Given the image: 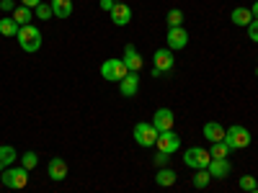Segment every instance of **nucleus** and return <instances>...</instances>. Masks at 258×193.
<instances>
[{
    "mask_svg": "<svg viewBox=\"0 0 258 193\" xmlns=\"http://www.w3.org/2000/svg\"><path fill=\"white\" fill-rule=\"evenodd\" d=\"M54 16V11H52V6H47V3H39L36 8H34V18H39V21H49Z\"/></svg>",
    "mask_w": 258,
    "mask_h": 193,
    "instance_id": "393cba45",
    "label": "nucleus"
},
{
    "mask_svg": "<svg viewBox=\"0 0 258 193\" xmlns=\"http://www.w3.org/2000/svg\"><path fill=\"white\" fill-rule=\"evenodd\" d=\"M248 193H258V188H255V190H248Z\"/></svg>",
    "mask_w": 258,
    "mask_h": 193,
    "instance_id": "f704fd0d",
    "label": "nucleus"
},
{
    "mask_svg": "<svg viewBox=\"0 0 258 193\" xmlns=\"http://www.w3.org/2000/svg\"><path fill=\"white\" fill-rule=\"evenodd\" d=\"M0 178H3L6 188L21 190V188H26V183H29V170L26 167H6L3 173H0Z\"/></svg>",
    "mask_w": 258,
    "mask_h": 193,
    "instance_id": "20e7f679",
    "label": "nucleus"
},
{
    "mask_svg": "<svg viewBox=\"0 0 258 193\" xmlns=\"http://www.w3.org/2000/svg\"><path fill=\"white\" fill-rule=\"evenodd\" d=\"M98 6H101V11H109V13H111V8H114L116 3H114V0H101Z\"/></svg>",
    "mask_w": 258,
    "mask_h": 193,
    "instance_id": "2f4dec72",
    "label": "nucleus"
},
{
    "mask_svg": "<svg viewBox=\"0 0 258 193\" xmlns=\"http://www.w3.org/2000/svg\"><path fill=\"white\" fill-rule=\"evenodd\" d=\"M176 180H178V175H176L173 167H160L158 173H155V183H158L160 188H170Z\"/></svg>",
    "mask_w": 258,
    "mask_h": 193,
    "instance_id": "f3484780",
    "label": "nucleus"
},
{
    "mask_svg": "<svg viewBox=\"0 0 258 193\" xmlns=\"http://www.w3.org/2000/svg\"><path fill=\"white\" fill-rule=\"evenodd\" d=\"M248 36H250V41L258 44V21H250L248 24Z\"/></svg>",
    "mask_w": 258,
    "mask_h": 193,
    "instance_id": "c756f323",
    "label": "nucleus"
},
{
    "mask_svg": "<svg viewBox=\"0 0 258 193\" xmlns=\"http://www.w3.org/2000/svg\"><path fill=\"white\" fill-rule=\"evenodd\" d=\"M165 41H168V49H170V52H178V49H186V44H188V34H186L183 26L168 29Z\"/></svg>",
    "mask_w": 258,
    "mask_h": 193,
    "instance_id": "1a4fd4ad",
    "label": "nucleus"
},
{
    "mask_svg": "<svg viewBox=\"0 0 258 193\" xmlns=\"http://www.w3.org/2000/svg\"><path fill=\"white\" fill-rule=\"evenodd\" d=\"M168 160H170V155H165V152H158L153 162H155L158 167H168Z\"/></svg>",
    "mask_w": 258,
    "mask_h": 193,
    "instance_id": "7c9ffc66",
    "label": "nucleus"
},
{
    "mask_svg": "<svg viewBox=\"0 0 258 193\" xmlns=\"http://www.w3.org/2000/svg\"><path fill=\"white\" fill-rule=\"evenodd\" d=\"M39 3H44V0H21V6H26V8H31V11H34Z\"/></svg>",
    "mask_w": 258,
    "mask_h": 193,
    "instance_id": "473e14b6",
    "label": "nucleus"
},
{
    "mask_svg": "<svg viewBox=\"0 0 258 193\" xmlns=\"http://www.w3.org/2000/svg\"><path fill=\"white\" fill-rule=\"evenodd\" d=\"M212 180L209 170H197V175H194V188H207Z\"/></svg>",
    "mask_w": 258,
    "mask_h": 193,
    "instance_id": "a878e982",
    "label": "nucleus"
},
{
    "mask_svg": "<svg viewBox=\"0 0 258 193\" xmlns=\"http://www.w3.org/2000/svg\"><path fill=\"white\" fill-rule=\"evenodd\" d=\"M47 175L52 180H64L68 178V162H64L62 157H52L49 165H47Z\"/></svg>",
    "mask_w": 258,
    "mask_h": 193,
    "instance_id": "4468645a",
    "label": "nucleus"
},
{
    "mask_svg": "<svg viewBox=\"0 0 258 193\" xmlns=\"http://www.w3.org/2000/svg\"><path fill=\"white\" fill-rule=\"evenodd\" d=\"M173 121H176V119H173V111H170V109H158L150 124H153L158 132L163 134V132H170V129H173Z\"/></svg>",
    "mask_w": 258,
    "mask_h": 193,
    "instance_id": "9d476101",
    "label": "nucleus"
},
{
    "mask_svg": "<svg viewBox=\"0 0 258 193\" xmlns=\"http://www.w3.org/2000/svg\"><path fill=\"white\" fill-rule=\"evenodd\" d=\"M36 165H39V155H36V152H31V149H29V152H24V157H21V167L34 170Z\"/></svg>",
    "mask_w": 258,
    "mask_h": 193,
    "instance_id": "bb28decb",
    "label": "nucleus"
},
{
    "mask_svg": "<svg viewBox=\"0 0 258 193\" xmlns=\"http://www.w3.org/2000/svg\"><path fill=\"white\" fill-rule=\"evenodd\" d=\"M155 147H158V152H165V155H173L176 149L181 147V137L170 129V132H163L160 137H158V142H155Z\"/></svg>",
    "mask_w": 258,
    "mask_h": 193,
    "instance_id": "6e6552de",
    "label": "nucleus"
},
{
    "mask_svg": "<svg viewBox=\"0 0 258 193\" xmlns=\"http://www.w3.org/2000/svg\"><path fill=\"white\" fill-rule=\"evenodd\" d=\"M16 149L11 147V144H3V147H0V165H3V167H11L13 162H16Z\"/></svg>",
    "mask_w": 258,
    "mask_h": 193,
    "instance_id": "4be33fe9",
    "label": "nucleus"
},
{
    "mask_svg": "<svg viewBox=\"0 0 258 193\" xmlns=\"http://www.w3.org/2000/svg\"><path fill=\"white\" fill-rule=\"evenodd\" d=\"M114 3H124V0H114Z\"/></svg>",
    "mask_w": 258,
    "mask_h": 193,
    "instance_id": "e433bc0d",
    "label": "nucleus"
},
{
    "mask_svg": "<svg viewBox=\"0 0 258 193\" xmlns=\"http://www.w3.org/2000/svg\"><path fill=\"white\" fill-rule=\"evenodd\" d=\"M3 170H6V167H3V165H0V173H3Z\"/></svg>",
    "mask_w": 258,
    "mask_h": 193,
    "instance_id": "c9c22d12",
    "label": "nucleus"
},
{
    "mask_svg": "<svg viewBox=\"0 0 258 193\" xmlns=\"http://www.w3.org/2000/svg\"><path fill=\"white\" fill-rule=\"evenodd\" d=\"M18 24H16V21L13 18H8V16H3V18H0V34H3V36H18Z\"/></svg>",
    "mask_w": 258,
    "mask_h": 193,
    "instance_id": "412c9836",
    "label": "nucleus"
},
{
    "mask_svg": "<svg viewBox=\"0 0 258 193\" xmlns=\"http://www.w3.org/2000/svg\"><path fill=\"white\" fill-rule=\"evenodd\" d=\"M238 183H240V188H243L245 193H248V190H255V188H258V180H255L253 175H243V178H240Z\"/></svg>",
    "mask_w": 258,
    "mask_h": 193,
    "instance_id": "cd10ccee",
    "label": "nucleus"
},
{
    "mask_svg": "<svg viewBox=\"0 0 258 193\" xmlns=\"http://www.w3.org/2000/svg\"><path fill=\"white\" fill-rule=\"evenodd\" d=\"M121 62L126 64L129 72H140V70H142V57H140V52H137L135 44H126V47H124V59H121Z\"/></svg>",
    "mask_w": 258,
    "mask_h": 193,
    "instance_id": "f8f14e48",
    "label": "nucleus"
},
{
    "mask_svg": "<svg viewBox=\"0 0 258 193\" xmlns=\"http://www.w3.org/2000/svg\"><path fill=\"white\" fill-rule=\"evenodd\" d=\"M158 137H160V132L153 126V124H147V121H140L137 126H135V142L140 144V147H155V142H158Z\"/></svg>",
    "mask_w": 258,
    "mask_h": 193,
    "instance_id": "423d86ee",
    "label": "nucleus"
},
{
    "mask_svg": "<svg viewBox=\"0 0 258 193\" xmlns=\"http://www.w3.org/2000/svg\"><path fill=\"white\" fill-rule=\"evenodd\" d=\"M230 18H232L235 26H245L248 29V24L253 21V13H250V8H232Z\"/></svg>",
    "mask_w": 258,
    "mask_h": 193,
    "instance_id": "a211bd4d",
    "label": "nucleus"
},
{
    "mask_svg": "<svg viewBox=\"0 0 258 193\" xmlns=\"http://www.w3.org/2000/svg\"><path fill=\"white\" fill-rule=\"evenodd\" d=\"M250 13H253V21H258V0L253 3V8H250Z\"/></svg>",
    "mask_w": 258,
    "mask_h": 193,
    "instance_id": "72a5a7b5",
    "label": "nucleus"
},
{
    "mask_svg": "<svg viewBox=\"0 0 258 193\" xmlns=\"http://www.w3.org/2000/svg\"><path fill=\"white\" fill-rule=\"evenodd\" d=\"M18 6H16V0H0V11L3 13H13Z\"/></svg>",
    "mask_w": 258,
    "mask_h": 193,
    "instance_id": "c85d7f7f",
    "label": "nucleus"
},
{
    "mask_svg": "<svg viewBox=\"0 0 258 193\" xmlns=\"http://www.w3.org/2000/svg\"><path fill=\"white\" fill-rule=\"evenodd\" d=\"M230 149H245L250 144V132L240 124H232L230 129H225V139H222Z\"/></svg>",
    "mask_w": 258,
    "mask_h": 193,
    "instance_id": "f257e3e1",
    "label": "nucleus"
},
{
    "mask_svg": "<svg viewBox=\"0 0 258 193\" xmlns=\"http://www.w3.org/2000/svg\"><path fill=\"white\" fill-rule=\"evenodd\" d=\"M232 152V149L225 144V142H214L212 144V149H209V155H212V160H227V155Z\"/></svg>",
    "mask_w": 258,
    "mask_h": 193,
    "instance_id": "5701e85b",
    "label": "nucleus"
},
{
    "mask_svg": "<svg viewBox=\"0 0 258 193\" xmlns=\"http://www.w3.org/2000/svg\"><path fill=\"white\" fill-rule=\"evenodd\" d=\"M183 162L194 170H207L209 162H212V155H209V149L204 147H188L186 152H183Z\"/></svg>",
    "mask_w": 258,
    "mask_h": 193,
    "instance_id": "7ed1b4c3",
    "label": "nucleus"
},
{
    "mask_svg": "<svg viewBox=\"0 0 258 193\" xmlns=\"http://www.w3.org/2000/svg\"><path fill=\"white\" fill-rule=\"evenodd\" d=\"M18 47L24 49V52H39V47H41V31L36 29V26H21L18 29Z\"/></svg>",
    "mask_w": 258,
    "mask_h": 193,
    "instance_id": "f03ea898",
    "label": "nucleus"
},
{
    "mask_svg": "<svg viewBox=\"0 0 258 193\" xmlns=\"http://www.w3.org/2000/svg\"><path fill=\"white\" fill-rule=\"evenodd\" d=\"M153 77H160V75H165V72H170L173 70V64H176V59H173V52H170L168 47L165 49H158L155 54H153Z\"/></svg>",
    "mask_w": 258,
    "mask_h": 193,
    "instance_id": "0eeeda50",
    "label": "nucleus"
},
{
    "mask_svg": "<svg viewBox=\"0 0 258 193\" xmlns=\"http://www.w3.org/2000/svg\"><path fill=\"white\" fill-rule=\"evenodd\" d=\"M126 75H129V70L121 59H106L101 64V77L109 80V82H121Z\"/></svg>",
    "mask_w": 258,
    "mask_h": 193,
    "instance_id": "39448f33",
    "label": "nucleus"
},
{
    "mask_svg": "<svg viewBox=\"0 0 258 193\" xmlns=\"http://www.w3.org/2000/svg\"><path fill=\"white\" fill-rule=\"evenodd\" d=\"M165 24H168V29L183 26V11H178V8H170V11H168V16H165Z\"/></svg>",
    "mask_w": 258,
    "mask_h": 193,
    "instance_id": "b1692460",
    "label": "nucleus"
},
{
    "mask_svg": "<svg viewBox=\"0 0 258 193\" xmlns=\"http://www.w3.org/2000/svg\"><path fill=\"white\" fill-rule=\"evenodd\" d=\"M137 90H140V72H129V75L119 82V93H121L124 98H135Z\"/></svg>",
    "mask_w": 258,
    "mask_h": 193,
    "instance_id": "9b49d317",
    "label": "nucleus"
},
{
    "mask_svg": "<svg viewBox=\"0 0 258 193\" xmlns=\"http://www.w3.org/2000/svg\"><path fill=\"white\" fill-rule=\"evenodd\" d=\"M109 16H111V24L114 26H126L129 21H132V8H129L126 3H116Z\"/></svg>",
    "mask_w": 258,
    "mask_h": 193,
    "instance_id": "ddd939ff",
    "label": "nucleus"
},
{
    "mask_svg": "<svg viewBox=\"0 0 258 193\" xmlns=\"http://www.w3.org/2000/svg\"><path fill=\"white\" fill-rule=\"evenodd\" d=\"M207 170H209L212 180H225V178L230 175V162H227V160H212Z\"/></svg>",
    "mask_w": 258,
    "mask_h": 193,
    "instance_id": "2eb2a0df",
    "label": "nucleus"
},
{
    "mask_svg": "<svg viewBox=\"0 0 258 193\" xmlns=\"http://www.w3.org/2000/svg\"><path fill=\"white\" fill-rule=\"evenodd\" d=\"M52 11L57 18H70L73 16V0H52Z\"/></svg>",
    "mask_w": 258,
    "mask_h": 193,
    "instance_id": "6ab92c4d",
    "label": "nucleus"
},
{
    "mask_svg": "<svg viewBox=\"0 0 258 193\" xmlns=\"http://www.w3.org/2000/svg\"><path fill=\"white\" fill-rule=\"evenodd\" d=\"M204 139H209L212 144H214V142H222V139H225V126L217 124V121L204 124Z\"/></svg>",
    "mask_w": 258,
    "mask_h": 193,
    "instance_id": "dca6fc26",
    "label": "nucleus"
},
{
    "mask_svg": "<svg viewBox=\"0 0 258 193\" xmlns=\"http://www.w3.org/2000/svg\"><path fill=\"white\" fill-rule=\"evenodd\" d=\"M18 26H29L31 24V18H34V11L31 8H26V6H18L16 11H13V16H11Z\"/></svg>",
    "mask_w": 258,
    "mask_h": 193,
    "instance_id": "aec40b11",
    "label": "nucleus"
}]
</instances>
